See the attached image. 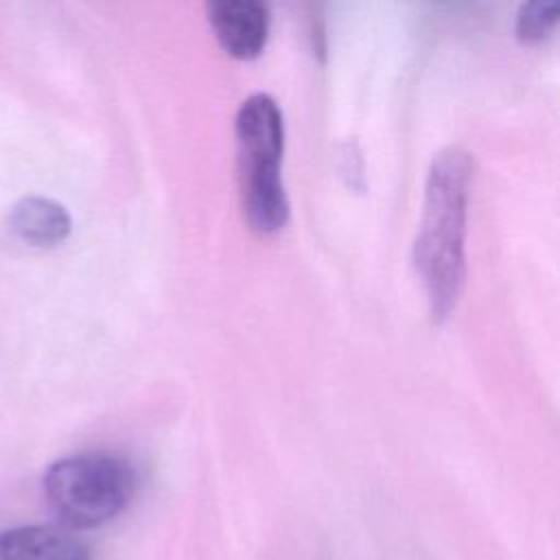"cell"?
<instances>
[{"instance_id": "6da1fadb", "label": "cell", "mask_w": 560, "mask_h": 560, "mask_svg": "<svg viewBox=\"0 0 560 560\" xmlns=\"http://www.w3.org/2000/svg\"><path fill=\"white\" fill-rule=\"evenodd\" d=\"M475 160L459 147L438 151L424 182V203L413 243V267L435 322L455 311L466 280V217Z\"/></svg>"}, {"instance_id": "7a4b0ae2", "label": "cell", "mask_w": 560, "mask_h": 560, "mask_svg": "<svg viewBox=\"0 0 560 560\" xmlns=\"http://www.w3.org/2000/svg\"><path fill=\"white\" fill-rule=\"evenodd\" d=\"M236 188L247 228L258 236L278 234L289 221L282 182L284 118L273 96L249 94L234 118Z\"/></svg>"}, {"instance_id": "3957f363", "label": "cell", "mask_w": 560, "mask_h": 560, "mask_svg": "<svg viewBox=\"0 0 560 560\" xmlns=\"http://www.w3.org/2000/svg\"><path fill=\"white\" fill-rule=\"evenodd\" d=\"M44 494L70 529H92L116 518L136 492L133 466L105 451H88L52 462L44 472Z\"/></svg>"}, {"instance_id": "277c9868", "label": "cell", "mask_w": 560, "mask_h": 560, "mask_svg": "<svg viewBox=\"0 0 560 560\" xmlns=\"http://www.w3.org/2000/svg\"><path fill=\"white\" fill-rule=\"evenodd\" d=\"M208 24L221 50L236 61H254L269 39L267 0H203Z\"/></svg>"}, {"instance_id": "5b68a950", "label": "cell", "mask_w": 560, "mask_h": 560, "mask_svg": "<svg viewBox=\"0 0 560 560\" xmlns=\"http://www.w3.org/2000/svg\"><path fill=\"white\" fill-rule=\"evenodd\" d=\"M0 560H90V549L66 525H20L0 532Z\"/></svg>"}, {"instance_id": "8992f818", "label": "cell", "mask_w": 560, "mask_h": 560, "mask_svg": "<svg viewBox=\"0 0 560 560\" xmlns=\"http://www.w3.org/2000/svg\"><path fill=\"white\" fill-rule=\"evenodd\" d=\"M11 232L26 245L52 249L72 232V217L59 201L42 195H26L9 210Z\"/></svg>"}, {"instance_id": "52a82bcc", "label": "cell", "mask_w": 560, "mask_h": 560, "mask_svg": "<svg viewBox=\"0 0 560 560\" xmlns=\"http://www.w3.org/2000/svg\"><path fill=\"white\" fill-rule=\"evenodd\" d=\"M560 0H523L516 11L514 31L518 42L527 46L545 44L558 26Z\"/></svg>"}]
</instances>
